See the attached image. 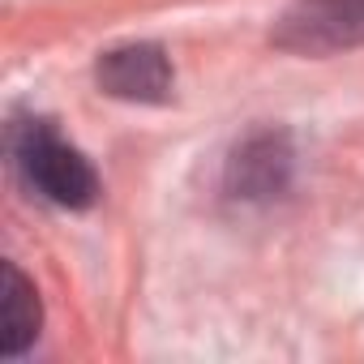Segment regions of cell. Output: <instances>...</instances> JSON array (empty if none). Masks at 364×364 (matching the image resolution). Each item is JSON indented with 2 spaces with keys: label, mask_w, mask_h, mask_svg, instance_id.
<instances>
[{
  "label": "cell",
  "mask_w": 364,
  "mask_h": 364,
  "mask_svg": "<svg viewBox=\"0 0 364 364\" xmlns=\"http://www.w3.org/2000/svg\"><path fill=\"white\" fill-rule=\"evenodd\" d=\"M14 159L22 167V176L31 180V189H39L52 206L65 210H86L99 198V176L90 167V159L60 141L52 124L31 120L14 133Z\"/></svg>",
  "instance_id": "1"
},
{
  "label": "cell",
  "mask_w": 364,
  "mask_h": 364,
  "mask_svg": "<svg viewBox=\"0 0 364 364\" xmlns=\"http://www.w3.org/2000/svg\"><path fill=\"white\" fill-rule=\"evenodd\" d=\"M283 52L330 56L364 43V0H296L270 35Z\"/></svg>",
  "instance_id": "2"
},
{
  "label": "cell",
  "mask_w": 364,
  "mask_h": 364,
  "mask_svg": "<svg viewBox=\"0 0 364 364\" xmlns=\"http://www.w3.org/2000/svg\"><path fill=\"white\" fill-rule=\"evenodd\" d=\"M291 167H296L291 137L283 129H257L232 146L223 185L236 202H274L291 185Z\"/></svg>",
  "instance_id": "3"
},
{
  "label": "cell",
  "mask_w": 364,
  "mask_h": 364,
  "mask_svg": "<svg viewBox=\"0 0 364 364\" xmlns=\"http://www.w3.org/2000/svg\"><path fill=\"white\" fill-rule=\"evenodd\" d=\"M95 82L124 103H163L171 95V60L159 43H124L99 56Z\"/></svg>",
  "instance_id": "4"
},
{
  "label": "cell",
  "mask_w": 364,
  "mask_h": 364,
  "mask_svg": "<svg viewBox=\"0 0 364 364\" xmlns=\"http://www.w3.org/2000/svg\"><path fill=\"white\" fill-rule=\"evenodd\" d=\"M43 326V304L35 283L22 274L18 262H5V309H0V351L9 360L31 351Z\"/></svg>",
  "instance_id": "5"
}]
</instances>
